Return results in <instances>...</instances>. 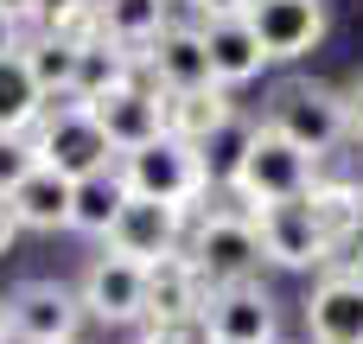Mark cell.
<instances>
[{
  "instance_id": "cell-1",
  "label": "cell",
  "mask_w": 363,
  "mask_h": 344,
  "mask_svg": "<svg viewBox=\"0 0 363 344\" xmlns=\"http://www.w3.org/2000/svg\"><path fill=\"white\" fill-rule=\"evenodd\" d=\"M274 134H287L300 153H313V160H325V153H338L345 140H351V121H345V89H325V83H306V77H294V83H281L274 96H268V115H262Z\"/></svg>"
},
{
  "instance_id": "cell-2",
  "label": "cell",
  "mask_w": 363,
  "mask_h": 344,
  "mask_svg": "<svg viewBox=\"0 0 363 344\" xmlns=\"http://www.w3.org/2000/svg\"><path fill=\"white\" fill-rule=\"evenodd\" d=\"M121 185L134 192V198H153V204H172V211H191L204 192H211V172H204V153L198 147H185V140H172V134H160V140H147V147H134V153H121Z\"/></svg>"
},
{
  "instance_id": "cell-3",
  "label": "cell",
  "mask_w": 363,
  "mask_h": 344,
  "mask_svg": "<svg viewBox=\"0 0 363 344\" xmlns=\"http://www.w3.org/2000/svg\"><path fill=\"white\" fill-rule=\"evenodd\" d=\"M313 172H319V160H313V153H300L287 134H274L268 121H255V140H249V153H242V166H236L230 192L242 198V211L294 204V198H306Z\"/></svg>"
},
{
  "instance_id": "cell-4",
  "label": "cell",
  "mask_w": 363,
  "mask_h": 344,
  "mask_svg": "<svg viewBox=\"0 0 363 344\" xmlns=\"http://www.w3.org/2000/svg\"><path fill=\"white\" fill-rule=\"evenodd\" d=\"M26 140H32L38 166L64 172L70 185H77V179H96V172L115 166V147L102 140L96 115H89L83 102H45V115H38V128H32Z\"/></svg>"
},
{
  "instance_id": "cell-5",
  "label": "cell",
  "mask_w": 363,
  "mask_h": 344,
  "mask_svg": "<svg viewBox=\"0 0 363 344\" xmlns=\"http://www.w3.org/2000/svg\"><path fill=\"white\" fill-rule=\"evenodd\" d=\"M204 274V287H236L262 268V236H255V217L249 211H204L198 230H191V249H185Z\"/></svg>"
},
{
  "instance_id": "cell-6",
  "label": "cell",
  "mask_w": 363,
  "mask_h": 344,
  "mask_svg": "<svg viewBox=\"0 0 363 344\" xmlns=\"http://www.w3.org/2000/svg\"><path fill=\"white\" fill-rule=\"evenodd\" d=\"M249 217H255V236H262V262H274V268H325L332 262V236L313 223V211L300 198L294 204H262Z\"/></svg>"
},
{
  "instance_id": "cell-7",
  "label": "cell",
  "mask_w": 363,
  "mask_h": 344,
  "mask_svg": "<svg viewBox=\"0 0 363 344\" xmlns=\"http://www.w3.org/2000/svg\"><path fill=\"white\" fill-rule=\"evenodd\" d=\"M77 300L102 326H134V319H147V268L128 255H96L77 281Z\"/></svg>"
},
{
  "instance_id": "cell-8",
  "label": "cell",
  "mask_w": 363,
  "mask_h": 344,
  "mask_svg": "<svg viewBox=\"0 0 363 344\" xmlns=\"http://www.w3.org/2000/svg\"><path fill=\"white\" fill-rule=\"evenodd\" d=\"M242 19L262 38L268 64H294L325 38V0H249Z\"/></svg>"
},
{
  "instance_id": "cell-9",
  "label": "cell",
  "mask_w": 363,
  "mask_h": 344,
  "mask_svg": "<svg viewBox=\"0 0 363 344\" xmlns=\"http://www.w3.org/2000/svg\"><path fill=\"white\" fill-rule=\"evenodd\" d=\"M6 326L19 344H77L83 326V300L57 281H26L13 300H6Z\"/></svg>"
},
{
  "instance_id": "cell-10",
  "label": "cell",
  "mask_w": 363,
  "mask_h": 344,
  "mask_svg": "<svg viewBox=\"0 0 363 344\" xmlns=\"http://www.w3.org/2000/svg\"><path fill=\"white\" fill-rule=\"evenodd\" d=\"M204 326H211V344H281V306L268 287L236 281V287L211 294Z\"/></svg>"
},
{
  "instance_id": "cell-11",
  "label": "cell",
  "mask_w": 363,
  "mask_h": 344,
  "mask_svg": "<svg viewBox=\"0 0 363 344\" xmlns=\"http://www.w3.org/2000/svg\"><path fill=\"white\" fill-rule=\"evenodd\" d=\"M83 109L96 115V128H102V140H108L115 153H134V147H147V140L166 134L160 89H153L147 77H134V83H121V89H108V96H96V102H83Z\"/></svg>"
},
{
  "instance_id": "cell-12",
  "label": "cell",
  "mask_w": 363,
  "mask_h": 344,
  "mask_svg": "<svg viewBox=\"0 0 363 344\" xmlns=\"http://www.w3.org/2000/svg\"><path fill=\"white\" fill-rule=\"evenodd\" d=\"M179 236H185V211H172V204H153V198H134V192H128V204H121V217H115V230H108L102 243H108V255H128V262L153 268L160 255H172V249H179Z\"/></svg>"
},
{
  "instance_id": "cell-13",
  "label": "cell",
  "mask_w": 363,
  "mask_h": 344,
  "mask_svg": "<svg viewBox=\"0 0 363 344\" xmlns=\"http://www.w3.org/2000/svg\"><path fill=\"white\" fill-rule=\"evenodd\" d=\"M306 338L313 344H363V268H325L306 294Z\"/></svg>"
},
{
  "instance_id": "cell-14",
  "label": "cell",
  "mask_w": 363,
  "mask_h": 344,
  "mask_svg": "<svg viewBox=\"0 0 363 344\" xmlns=\"http://www.w3.org/2000/svg\"><path fill=\"white\" fill-rule=\"evenodd\" d=\"M140 77H147L153 89H204V83H211L204 26H166V32L140 51Z\"/></svg>"
},
{
  "instance_id": "cell-15",
  "label": "cell",
  "mask_w": 363,
  "mask_h": 344,
  "mask_svg": "<svg viewBox=\"0 0 363 344\" xmlns=\"http://www.w3.org/2000/svg\"><path fill=\"white\" fill-rule=\"evenodd\" d=\"M204 306H211V287H204V274H198V262L185 249H172V255H160L147 268V319L153 326L204 319Z\"/></svg>"
},
{
  "instance_id": "cell-16",
  "label": "cell",
  "mask_w": 363,
  "mask_h": 344,
  "mask_svg": "<svg viewBox=\"0 0 363 344\" xmlns=\"http://www.w3.org/2000/svg\"><path fill=\"white\" fill-rule=\"evenodd\" d=\"M160 115H166V134H172V140L204 147V140L236 115V102H230V89H217V83H204V89H160Z\"/></svg>"
},
{
  "instance_id": "cell-17",
  "label": "cell",
  "mask_w": 363,
  "mask_h": 344,
  "mask_svg": "<svg viewBox=\"0 0 363 344\" xmlns=\"http://www.w3.org/2000/svg\"><path fill=\"white\" fill-rule=\"evenodd\" d=\"M204 51H211V83L217 89H236V83H255L268 51L262 38L249 32V19H211L204 26Z\"/></svg>"
},
{
  "instance_id": "cell-18",
  "label": "cell",
  "mask_w": 363,
  "mask_h": 344,
  "mask_svg": "<svg viewBox=\"0 0 363 344\" xmlns=\"http://www.w3.org/2000/svg\"><path fill=\"white\" fill-rule=\"evenodd\" d=\"M70 179L64 172H51V166H32L26 172V185L6 198L13 204V217H19V230H70Z\"/></svg>"
},
{
  "instance_id": "cell-19",
  "label": "cell",
  "mask_w": 363,
  "mask_h": 344,
  "mask_svg": "<svg viewBox=\"0 0 363 344\" xmlns=\"http://www.w3.org/2000/svg\"><path fill=\"white\" fill-rule=\"evenodd\" d=\"M306 211H313V223L332 236V249H351L363 230V192L351 179H319L313 172V185H306V198H300Z\"/></svg>"
},
{
  "instance_id": "cell-20",
  "label": "cell",
  "mask_w": 363,
  "mask_h": 344,
  "mask_svg": "<svg viewBox=\"0 0 363 344\" xmlns=\"http://www.w3.org/2000/svg\"><path fill=\"white\" fill-rule=\"evenodd\" d=\"M134 77H140V57L121 51V45H108V38H96V45L77 51V83H70V96H77V102H96V96H108V89H121V83H134Z\"/></svg>"
},
{
  "instance_id": "cell-21",
  "label": "cell",
  "mask_w": 363,
  "mask_h": 344,
  "mask_svg": "<svg viewBox=\"0 0 363 344\" xmlns=\"http://www.w3.org/2000/svg\"><path fill=\"white\" fill-rule=\"evenodd\" d=\"M19 64H26L32 83L45 89V102H77V96H70V83H77V45H64V38H51V32H32V38L19 45Z\"/></svg>"
},
{
  "instance_id": "cell-22",
  "label": "cell",
  "mask_w": 363,
  "mask_h": 344,
  "mask_svg": "<svg viewBox=\"0 0 363 344\" xmlns=\"http://www.w3.org/2000/svg\"><path fill=\"white\" fill-rule=\"evenodd\" d=\"M121 204H128V185H121L115 166L96 172V179H77V192H70V230H83V236H108L115 217H121Z\"/></svg>"
},
{
  "instance_id": "cell-23",
  "label": "cell",
  "mask_w": 363,
  "mask_h": 344,
  "mask_svg": "<svg viewBox=\"0 0 363 344\" xmlns=\"http://www.w3.org/2000/svg\"><path fill=\"white\" fill-rule=\"evenodd\" d=\"M166 26H172V19H166V0H102V38L121 45V51H134V57H140Z\"/></svg>"
},
{
  "instance_id": "cell-24",
  "label": "cell",
  "mask_w": 363,
  "mask_h": 344,
  "mask_svg": "<svg viewBox=\"0 0 363 344\" xmlns=\"http://www.w3.org/2000/svg\"><path fill=\"white\" fill-rule=\"evenodd\" d=\"M45 115V89L19 57H0V134H32Z\"/></svg>"
},
{
  "instance_id": "cell-25",
  "label": "cell",
  "mask_w": 363,
  "mask_h": 344,
  "mask_svg": "<svg viewBox=\"0 0 363 344\" xmlns=\"http://www.w3.org/2000/svg\"><path fill=\"white\" fill-rule=\"evenodd\" d=\"M249 140H255V121L249 115H230L198 153H204V172H211V185H230L236 179V166H242V153H249Z\"/></svg>"
},
{
  "instance_id": "cell-26",
  "label": "cell",
  "mask_w": 363,
  "mask_h": 344,
  "mask_svg": "<svg viewBox=\"0 0 363 344\" xmlns=\"http://www.w3.org/2000/svg\"><path fill=\"white\" fill-rule=\"evenodd\" d=\"M38 166V153H32V140L26 134H0V198H13L19 185H26V172Z\"/></svg>"
},
{
  "instance_id": "cell-27",
  "label": "cell",
  "mask_w": 363,
  "mask_h": 344,
  "mask_svg": "<svg viewBox=\"0 0 363 344\" xmlns=\"http://www.w3.org/2000/svg\"><path fill=\"white\" fill-rule=\"evenodd\" d=\"M242 6H249V0H191L198 26H211V19H242Z\"/></svg>"
},
{
  "instance_id": "cell-28",
  "label": "cell",
  "mask_w": 363,
  "mask_h": 344,
  "mask_svg": "<svg viewBox=\"0 0 363 344\" xmlns=\"http://www.w3.org/2000/svg\"><path fill=\"white\" fill-rule=\"evenodd\" d=\"M345 121H351V140H363V70L345 83Z\"/></svg>"
},
{
  "instance_id": "cell-29",
  "label": "cell",
  "mask_w": 363,
  "mask_h": 344,
  "mask_svg": "<svg viewBox=\"0 0 363 344\" xmlns=\"http://www.w3.org/2000/svg\"><path fill=\"white\" fill-rule=\"evenodd\" d=\"M19 45H26V26L0 13V57H19Z\"/></svg>"
},
{
  "instance_id": "cell-30",
  "label": "cell",
  "mask_w": 363,
  "mask_h": 344,
  "mask_svg": "<svg viewBox=\"0 0 363 344\" xmlns=\"http://www.w3.org/2000/svg\"><path fill=\"white\" fill-rule=\"evenodd\" d=\"M0 13H6V19H19V26H38L45 0H0Z\"/></svg>"
},
{
  "instance_id": "cell-31",
  "label": "cell",
  "mask_w": 363,
  "mask_h": 344,
  "mask_svg": "<svg viewBox=\"0 0 363 344\" xmlns=\"http://www.w3.org/2000/svg\"><path fill=\"white\" fill-rule=\"evenodd\" d=\"M13 236H19V217H13V204H6V198H0V255H6V249H13Z\"/></svg>"
},
{
  "instance_id": "cell-32",
  "label": "cell",
  "mask_w": 363,
  "mask_h": 344,
  "mask_svg": "<svg viewBox=\"0 0 363 344\" xmlns=\"http://www.w3.org/2000/svg\"><path fill=\"white\" fill-rule=\"evenodd\" d=\"M6 338H13V326H6V306H0V344H6Z\"/></svg>"
},
{
  "instance_id": "cell-33",
  "label": "cell",
  "mask_w": 363,
  "mask_h": 344,
  "mask_svg": "<svg viewBox=\"0 0 363 344\" xmlns=\"http://www.w3.org/2000/svg\"><path fill=\"white\" fill-rule=\"evenodd\" d=\"M357 192H363V185H357Z\"/></svg>"
}]
</instances>
